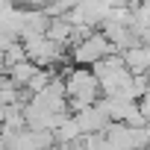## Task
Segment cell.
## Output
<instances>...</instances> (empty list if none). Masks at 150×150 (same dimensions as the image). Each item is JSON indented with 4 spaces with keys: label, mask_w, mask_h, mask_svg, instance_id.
Here are the masks:
<instances>
[{
    "label": "cell",
    "mask_w": 150,
    "mask_h": 150,
    "mask_svg": "<svg viewBox=\"0 0 150 150\" xmlns=\"http://www.w3.org/2000/svg\"><path fill=\"white\" fill-rule=\"evenodd\" d=\"M65 94H68V106L71 109H83L100 100V80L94 77V71L88 65H77L65 74Z\"/></svg>",
    "instance_id": "obj_1"
},
{
    "label": "cell",
    "mask_w": 150,
    "mask_h": 150,
    "mask_svg": "<svg viewBox=\"0 0 150 150\" xmlns=\"http://www.w3.org/2000/svg\"><path fill=\"white\" fill-rule=\"evenodd\" d=\"M109 53H118V50L112 47V41L106 38V33H88L80 41L71 44V59L77 65H88V68L94 62H100L103 56H109Z\"/></svg>",
    "instance_id": "obj_2"
},
{
    "label": "cell",
    "mask_w": 150,
    "mask_h": 150,
    "mask_svg": "<svg viewBox=\"0 0 150 150\" xmlns=\"http://www.w3.org/2000/svg\"><path fill=\"white\" fill-rule=\"evenodd\" d=\"M124 62L132 74H147L150 77V41H135L124 50Z\"/></svg>",
    "instance_id": "obj_3"
},
{
    "label": "cell",
    "mask_w": 150,
    "mask_h": 150,
    "mask_svg": "<svg viewBox=\"0 0 150 150\" xmlns=\"http://www.w3.org/2000/svg\"><path fill=\"white\" fill-rule=\"evenodd\" d=\"M18 3H24V6H44L47 0H18Z\"/></svg>",
    "instance_id": "obj_4"
}]
</instances>
